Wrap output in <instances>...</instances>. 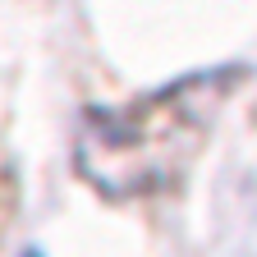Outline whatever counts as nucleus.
<instances>
[{
    "mask_svg": "<svg viewBox=\"0 0 257 257\" xmlns=\"http://www.w3.org/2000/svg\"><path fill=\"white\" fill-rule=\"evenodd\" d=\"M234 74L239 69L198 74L166 92H152L124 110L87 115L83 138H78L83 175L115 198H134V193H147L175 179L179 166L193 156V147L202 143Z\"/></svg>",
    "mask_w": 257,
    "mask_h": 257,
    "instance_id": "1",
    "label": "nucleus"
}]
</instances>
